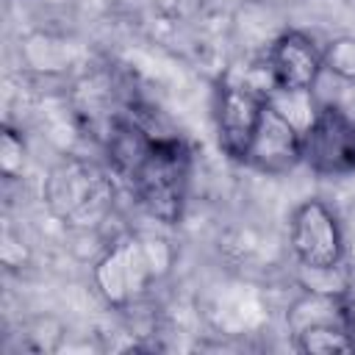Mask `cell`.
Instances as JSON below:
<instances>
[{
	"label": "cell",
	"instance_id": "1",
	"mask_svg": "<svg viewBox=\"0 0 355 355\" xmlns=\"http://www.w3.org/2000/svg\"><path fill=\"white\" fill-rule=\"evenodd\" d=\"M191 155L189 147L178 136H155L150 139L144 155L125 178L139 205L158 222L175 225L183 216L186 191H189Z\"/></svg>",
	"mask_w": 355,
	"mask_h": 355
},
{
	"label": "cell",
	"instance_id": "11",
	"mask_svg": "<svg viewBox=\"0 0 355 355\" xmlns=\"http://www.w3.org/2000/svg\"><path fill=\"white\" fill-rule=\"evenodd\" d=\"M324 69L338 75L341 80H355V36H338L324 50Z\"/></svg>",
	"mask_w": 355,
	"mask_h": 355
},
{
	"label": "cell",
	"instance_id": "10",
	"mask_svg": "<svg viewBox=\"0 0 355 355\" xmlns=\"http://www.w3.org/2000/svg\"><path fill=\"white\" fill-rule=\"evenodd\" d=\"M22 169H25V139L19 130L6 125L0 133V172L6 180H17L22 178Z\"/></svg>",
	"mask_w": 355,
	"mask_h": 355
},
{
	"label": "cell",
	"instance_id": "2",
	"mask_svg": "<svg viewBox=\"0 0 355 355\" xmlns=\"http://www.w3.org/2000/svg\"><path fill=\"white\" fill-rule=\"evenodd\" d=\"M169 247L155 236H122L94 263V286L114 308L139 302L169 269Z\"/></svg>",
	"mask_w": 355,
	"mask_h": 355
},
{
	"label": "cell",
	"instance_id": "3",
	"mask_svg": "<svg viewBox=\"0 0 355 355\" xmlns=\"http://www.w3.org/2000/svg\"><path fill=\"white\" fill-rule=\"evenodd\" d=\"M42 197L55 219L69 227L100 225L114 202L111 178L92 161L67 158L50 169L42 186Z\"/></svg>",
	"mask_w": 355,
	"mask_h": 355
},
{
	"label": "cell",
	"instance_id": "4",
	"mask_svg": "<svg viewBox=\"0 0 355 355\" xmlns=\"http://www.w3.org/2000/svg\"><path fill=\"white\" fill-rule=\"evenodd\" d=\"M302 164L322 178L355 172V119L333 103L319 105L302 128Z\"/></svg>",
	"mask_w": 355,
	"mask_h": 355
},
{
	"label": "cell",
	"instance_id": "5",
	"mask_svg": "<svg viewBox=\"0 0 355 355\" xmlns=\"http://www.w3.org/2000/svg\"><path fill=\"white\" fill-rule=\"evenodd\" d=\"M288 244L294 258L311 269H338L344 258V233L333 208L316 197L300 202L288 219Z\"/></svg>",
	"mask_w": 355,
	"mask_h": 355
},
{
	"label": "cell",
	"instance_id": "9",
	"mask_svg": "<svg viewBox=\"0 0 355 355\" xmlns=\"http://www.w3.org/2000/svg\"><path fill=\"white\" fill-rule=\"evenodd\" d=\"M294 336H297V349H302L308 355H333V352H352L355 349V341L347 333L341 316L305 322Z\"/></svg>",
	"mask_w": 355,
	"mask_h": 355
},
{
	"label": "cell",
	"instance_id": "7",
	"mask_svg": "<svg viewBox=\"0 0 355 355\" xmlns=\"http://www.w3.org/2000/svg\"><path fill=\"white\" fill-rule=\"evenodd\" d=\"M266 100H269L266 94L250 89V86L225 83L216 92V105H214L216 136H219V147L233 161L244 164L250 141H252V136L258 130V122H261Z\"/></svg>",
	"mask_w": 355,
	"mask_h": 355
},
{
	"label": "cell",
	"instance_id": "12",
	"mask_svg": "<svg viewBox=\"0 0 355 355\" xmlns=\"http://www.w3.org/2000/svg\"><path fill=\"white\" fill-rule=\"evenodd\" d=\"M338 316H341L347 333H349L352 341H355V288H344V291L338 294Z\"/></svg>",
	"mask_w": 355,
	"mask_h": 355
},
{
	"label": "cell",
	"instance_id": "6",
	"mask_svg": "<svg viewBox=\"0 0 355 355\" xmlns=\"http://www.w3.org/2000/svg\"><path fill=\"white\" fill-rule=\"evenodd\" d=\"M244 164L266 175H283L302 164V128L288 114H283L272 100H266L263 105Z\"/></svg>",
	"mask_w": 355,
	"mask_h": 355
},
{
	"label": "cell",
	"instance_id": "8",
	"mask_svg": "<svg viewBox=\"0 0 355 355\" xmlns=\"http://www.w3.org/2000/svg\"><path fill=\"white\" fill-rule=\"evenodd\" d=\"M324 72V58L319 44L302 31H286L275 39L269 50V75L277 92L305 94L316 86Z\"/></svg>",
	"mask_w": 355,
	"mask_h": 355
}]
</instances>
